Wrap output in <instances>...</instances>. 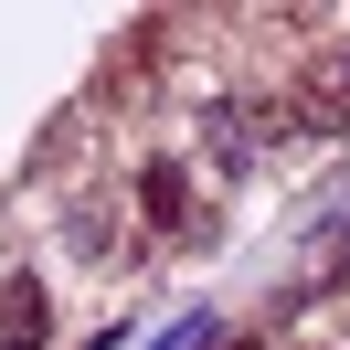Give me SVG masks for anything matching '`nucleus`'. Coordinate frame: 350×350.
I'll return each mask as SVG.
<instances>
[{"instance_id": "f257e3e1", "label": "nucleus", "mask_w": 350, "mask_h": 350, "mask_svg": "<svg viewBox=\"0 0 350 350\" xmlns=\"http://www.w3.org/2000/svg\"><path fill=\"white\" fill-rule=\"evenodd\" d=\"M202 180H191V159H149V170L128 180V213L149 223V244H180V234H202Z\"/></svg>"}, {"instance_id": "f03ea898", "label": "nucleus", "mask_w": 350, "mask_h": 350, "mask_svg": "<svg viewBox=\"0 0 350 350\" xmlns=\"http://www.w3.org/2000/svg\"><path fill=\"white\" fill-rule=\"evenodd\" d=\"M276 96H286V128H308V138H350V53L297 64Z\"/></svg>"}, {"instance_id": "7ed1b4c3", "label": "nucleus", "mask_w": 350, "mask_h": 350, "mask_svg": "<svg viewBox=\"0 0 350 350\" xmlns=\"http://www.w3.org/2000/svg\"><path fill=\"white\" fill-rule=\"evenodd\" d=\"M43 340H53L43 276H0V350H43Z\"/></svg>"}, {"instance_id": "20e7f679", "label": "nucleus", "mask_w": 350, "mask_h": 350, "mask_svg": "<svg viewBox=\"0 0 350 350\" xmlns=\"http://www.w3.org/2000/svg\"><path fill=\"white\" fill-rule=\"evenodd\" d=\"M234 350H255V340H234Z\"/></svg>"}]
</instances>
